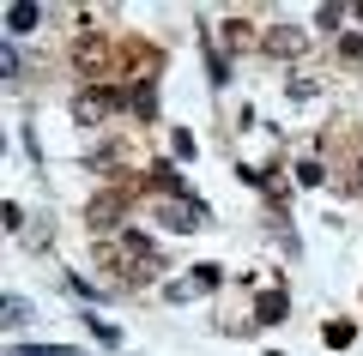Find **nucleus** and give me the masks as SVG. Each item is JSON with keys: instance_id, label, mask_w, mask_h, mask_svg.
Returning a JSON list of instances; mask_svg holds the SVG:
<instances>
[{"instance_id": "f257e3e1", "label": "nucleus", "mask_w": 363, "mask_h": 356, "mask_svg": "<svg viewBox=\"0 0 363 356\" xmlns=\"http://www.w3.org/2000/svg\"><path fill=\"white\" fill-rule=\"evenodd\" d=\"M43 25V6H30V0H13V6H6V30H13V37H25V30H37Z\"/></svg>"}, {"instance_id": "f03ea898", "label": "nucleus", "mask_w": 363, "mask_h": 356, "mask_svg": "<svg viewBox=\"0 0 363 356\" xmlns=\"http://www.w3.org/2000/svg\"><path fill=\"white\" fill-rule=\"evenodd\" d=\"M109 103H116L109 91H85V97L73 103V121H85V127H91V121H104V115H109Z\"/></svg>"}, {"instance_id": "7ed1b4c3", "label": "nucleus", "mask_w": 363, "mask_h": 356, "mask_svg": "<svg viewBox=\"0 0 363 356\" xmlns=\"http://www.w3.org/2000/svg\"><path fill=\"white\" fill-rule=\"evenodd\" d=\"M255 320H260V326H272V320H285V296H279V290H267V296L255 302Z\"/></svg>"}, {"instance_id": "20e7f679", "label": "nucleus", "mask_w": 363, "mask_h": 356, "mask_svg": "<svg viewBox=\"0 0 363 356\" xmlns=\"http://www.w3.org/2000/svg\"><path fill=\"white\" fill-rule=\"evenodd\" d=\"M194 212H200V205H164L157 217H164V229H194V224H200Z\"/></svg>"}, {"instance_id": "39448f33", "label": "nucleus", "mask_w": 363, "mask_h": 356, "mask_svg": "<svg viewBox=\"0 0 363 356\" xmlns=\"http://www.w3.org/2000/svg\"><path fill=\"white\" fill-rule=\"evenodd\" d=\"M121 248H128V254L140 260V266H152V236H140V229H128V236H121Z\"/></svg>"}, {"instance_id": "423d86ee", "label": "nucleus", "mask_w": 363, "mask_h": 356, "mask_svg": "<svg viewBox=\"0 0 363 356\" xmlns=\"http://www.w3.org/2000/svg\"><path fill=\"white\" fill-rule=\"evenodd\" d=\"M0 320H6V326H25V320H30V302H25V296H6V302H0Z\"/></svg>"}, {"instance_id": "0eeeda50", "label": "nucleus", "mask_w": 363, "mask_h": 356, "mask_svg": "<svg viewBox=\"0 0 363 356\" xmlns=\"http://www.w3.org/2000/svg\"><path fill=\"white\" fill-rule=\"evenodd\" d=\"M351 332H357L351 320H327V326H321V338L333 344V350H345V344H351Z\"/></svg>"}, {"instance_id": "6e6552de", "label": "nucleus", "mask_w": 363, "mask_h": 356, "mask_svg": "<svg viewBox=\"0 0 363 356\" xmlns=\"http://www.w3.org/2000/svg\"><path fill=\"white\" fill-rule=\"evenodd\" d=\"M267 49H279V54H297V49H303V30H272V37H267Z\"/></svg>"}, {"instance_id": "1a4fd4ad", "label": "nucleus", "mask_w": 363, "mask_h": 356, "mask_svg": "<svg viewBox=\"0 0 363 356\" xmlns=\"http://www.w3.org/2000/svg\"><path fill=\"white\" fill-rule=\"evenodd\" d=\"M116 217H121V205H116V200H97V205H91V224H97V229H109Z\"/></svg>"}, {"instance_id": "9d476101", "label": "nucleus", "mask_w": 363, "mask_h": 356, "mask_svg": "<svg viewBox=\"0 0 363 356\" xmlns=\"http://www.w3.org/2000/svg\"><path fill=\"white\" fill-rule=\"evenodd\" d=\"M315 25H321V30H339V25H345V6H315Z\"/></svg>"}, {"instance_id": "9b49d317", "label": "nucleus", "mask_w": 363, "mask_h": 356, "mask_svg": "<svg viewBox=\"0 0 363 356\" xmlns=\"http://www.w3.org/2000/svg\"><path fill=\"white\" fill-rule=\"evenodd\" d=\"M133 109H140V121H152V115H157V97H152V85H145V91H133Z\"/></svg>"}, {"instance_id": "f8f14e48", "label": "nucleus", "mask_w": 363, "mask_h": 356, "mask_svg": "<svg viewBox=\"0 0 363 356\" xmlns=\"http://www.w3.org/2000/svg\"><path fill=\"white\" fill-rule=\"evenodd\" d=\"M218 278H224L218 266H194V290H218Z\"/></svg>"}, {"instance_id": "ddd939ff", "label": "nucleus", "mask_w": 363, "mask_h": 356, "mask_svg": "<svg viewBox=\"0 0 363 356\" xmlns=\"http://www.w3.org/2000/svg\"><path fill=\"white\" fill-rule=\"evenodd\" d=\"M297 181H303V188H321L327 169H321V163H297Z\"/></svg>"}, {"instance_id": "4468645a", "label": "nucleus", "mask_w": 363, "mask_h": 356, "mask_svg": "<svg viewBox=\"0 0 363 356\" xmlns=\"http://www.w3.org/2000/svg\"><path fill=\"white\" fill-rule=\"evenodd\" d=\"M85 326L97 332V338H104V344H121V332H116V326H104V320H91V308H85Z\"/></svg>"}, {"instance_id": "2eb2a0df", "label": "nucleus", "mask_w": 363, "mask_h": 356, "mask_svg": "<svg viewBox=\"0 0 363 356\" xmlns=\"http://www.w3.org/2000/svg\"><path fill=\"white\" fill-rule=\"evenodd\" d=\"M357 176H363V169H357Z\"/></svg>"}]
</instances>
